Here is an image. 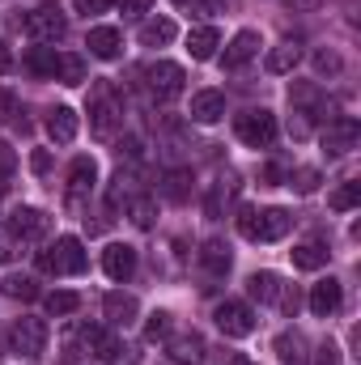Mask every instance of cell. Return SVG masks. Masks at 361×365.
I'll list each match as a JSON object with an SVG mask.
<instances>
[{"label":"cell","instance_id":"obj_1","mask_svg":"<svg viewBox=\"0 0 361 365\" xmlns=\"http://www.w3.org/2000/svg\"><path fill=\"white\" fill-rule=\"evenodd\" d=\"M289 225H293V217L285 208H264V212L243 208V217H238V234L251 242H280L289 234Z\"/></svg>","mask_w":361,"mask_h":365},{"label":"cell","instance_id":"obj_2","mask_svg":"<svg viewBox=\"0 0 361 365\" xmlns=\"http://www.w3.org/2000/svg\"><path fill=\"white\" fill-rule=\"evenodd\" d=\"M39 268L47 276H77L90 268V255H86V247H81V238H73V234H64V238H56V247L51 251H43L39 255Z\"/></svg>","mask_w":361,"mask_h":365},{"label":"cell","instance_id":"obj_3","mask_svg":"<svg viewBox=\"0 0 361 365\" xmlns=\"http://www.w3.org/2000/svg\"><path fill=\"white\" fill-rule=\"evenodd\" d=\"M234 132H238V140L243 145H251V149H268L272 140H276V115L272 110H243L238 119H234Z\"/></svg>","mask_w":361,"mask_h":365},{"label":"cell","instance_id":"obj_4","mask_svg":"<svg viewBox=\"0 0 361 365\" xmlns=\"http://www.w3.org/2000/svg\"><path fill=\"white\" fill-rule=\"evenodd\" d=\"M213 319H217V327H221L225 336H234V340H243V336L255 331V310H251L247 302H234V297H225V302L213 310Z\"/></svg>","mask_w":361,"mask_h":365},{"label":"cell","instance_id":"obj_5","mask_svg":"<svg viewBox=\"0 0 361 365\" xmlns=\"http://www.w3.org/2000/svg\"><path fill=\"white\" fill-rule=\"evenodd\" d=\"M9 340H13V349L21 357H39L47 349V323L43 319H17L13 331H9Z\"/></svg>","mask_w":361,"mask_h":365},{"label":"cell","instance_id":"obj_6","mask_svg":"<svg viewBox=\"0 0 361 365\" xmlns=\"http://www.w3.org/2000/svg\"><path fill=\"white\" fill-rule=\"evenodd\" d=\"M26 30H30L34 38H43V43H56V38H64L68 21H64V13H60L56 4H43V9H34V13H26Z\"/></svg>","mask_w":361,"mask_h":365},{"label":"cell","instance_id":"obj_7","mask_svg":"<svg viewBox=\"0 0 361 365\" xmlns=\"http://www.w3.org/2000/svg\"><path fill=\"white\" fill-rule=\"evenodd\" d=\"M149 90L153 98H162V102H171V98H179L183 93V68L179 64H171V60H158V64H149Z\"/></svg>","mask_w":361,"mask_h":365},{"label":"cell","instance_id":"obj_8","mask_svg":"<svg viewBox=\"0 0 361 365\" xmlns=\"http://www.w3.org/2000/svg\"><path fill=\"white\" fill-rule=\"evenodd\" d=\"M357 136H361L357 119L340 115V119H332V123H327V132H323V149H327L332 158H345V153L357 145Z\"/></svg>","mask_w":361,"mask_h":365},{"label":"cell","instance_id":"obj_9","mask_svg":"<svg viewBox=\"0 0 361 365\" xmlns=\"http://www.w3.org/2000/svg\"><path fill=\"white\" fill-rule=\"evenodd\" d=\"M93 119H90V128H93V136H115V128L123 123V110H119V102L111 98V93H98V102H93V110H90Z\"/></svg>","mask_w":361,"mask_h":365},{"label":"cell","instance_id":"obj_10","mask_svg":"<svg viewBox=\"0 0 361 365\" xmlns=\"http://www.w3.org/2000/svg\"><path fill=\"white\" fill-rule=\"evenodd\" d=\"M86 344H90V353L98 357V361L106 365H123V340L119 336H111V331H102V327H86Z\"/></svg>","mask_w":361,"mask_h":365},{"label":"cell","instance_id":"obj_11","mask_svg":"<svg viewBox=\"0 0 361 365\" xmlns=\"http://www.w3.org/2000/svg\"><path fill=\"white\" fill-rule=\"evenodd\" d=\"M340 280L336 276H327V280H319L315 289H310V314L315 319H332L336 310H340Z\"/></svg>","mask_w":361,"mask_h":365},{"label":"cell","instance_id":"obj_12","mask_svg":"<svg viewBox=\"0 0 361 365\" xmlns=\"http://www.w3.org/2000/svg\"><path fill=\"white\" fill-rule=\"evenodd\" d=\"M102 314L111 319V327H128V323H136L141 302H136L132 293H106V297H102Z\"/></svg>","mask_w":361,"mask_h":365},{"label":"cell","instance_id":"obj_13","mask_svg":"<svg viewBox=\"0 0 361 365\" xmlns=\"http://www.w3.org/2000/svg\"><path fill=\"white\" fill-rule=\"evenodd\" d=\"M102 268H106V276H111V280H132V272H136V247H128V242L106 247Z\"/></svg>","mask_w":361,"mask_h":365},{"label":"cell","instance_id":"obj_14","mask_svg":"<svg viewBox=\"0 0 361 365\" xmlns=\"http://www.w3.org/2000/svg\"><path fill=\"white\" fill-rule=\"evenodd\" d=\"M9 230H13L17 238H43V234L51 230V217L39 212V208H17V212L9 217Z\"/></svg>","mask_w":361,"mask_h":365},{"label":"cell","instance_id":"obj_15","mask_svg":"<svg viewBox=\"0 0 361 365\" xmlns=\"http://www.w3.org/2000/svg\"><path fill=\"white\" fill-rule=\"evenodd\" d=\"M191 119L195 123H221L225 119V98L217 90H200L191 98Z\"/></svg>","mask_w":361,"mask_h":365},{"label":"cell","instance_id":"obj_16","mask_svg":"<svg viewBox=\"0 0 361 365\" xmlns=\"http://www.w3.org/2000/svg\"><path fill=\"white\" fill-rule=\"evenodd\" d=\"M255 51H260V34H255V30H238V34H234V43L225 47L221 64H225V68H243Z\"/></svg>","mask_w":361,"mask_h":365},{"label":"cell","instance_id":"obj_17","mask_svg":"<svg viewBox=\"0 0 361 365\" xmlns=\"http://www.w3.org/2000/svg\"><path fill=\"white\" fill-rule=\"evenodd\" d=\"M47 136H51L56 145H73V140H77V110H73V106H56V110L47 115Z\"/></svg>","mask_w":361,"mask_h":365},{"label":"cell","instance_id":"obj_18","mask_svg":"<svg viewBox=\"0 0 361 365\" xmlns=\"http://www.w3.org/2000/svg\"><path fill=\"white\" fill-rule=\"evenodd\" d=\"M86 47H90V56H98V60H115L119 47H123V38H119L115 26H93L90 38H86Z\"/></svg>","mask_w":361,"mask_h":365},{"label":"cell","instance_id":"obj_19","mask_svg":"<svg viewBox=\"0 0 361 365\" xmlns=\"http://www.w3.org/2000/svg\"><path fill=\"white\" fill-rule=\"evenodd\" d=\"M166 353H171V361L175 365H200L204 361V340L191 331V336H175L171 344H166Z\"/></svg>","mask_w":361,"mask_h":365},{"label":"cell","instance_id":"obj_20","mask_svg":"<svg viewBox=\"0 0 361 365\" xmlns=\"http://www.w3.org/2000/svg\"><path fill=\"white\" fill-rule=\"evenodd\" d=\"M175 34H179V30H175V21H171V17H149V21L141 26V34H136V38H141L145 47H166V43H175Z\"/></svg>","mask_w":361,"mask_h":365},{"label":"cell","instance_id":"obj_21","mask_svg":"<svg viewBox=\"0 0 361 365\" xmlns=\"http://www.w3.org/2000/svg\"><path fill=\"white\" fill-rule=\"evenodd\" d=\"M217 47H221V34H217L213 26H200V30L187 34V51H191V60H213Z\"/></svg>","mask_w":361,"mask_h":365},{"label":"cell","instance_id":"obj_22","mask_svg":"<svg viewBox=\"0 0 361 365\" xmlns=\"http://www.w3.org/2000/svg\"><path fill=\"white\" fill-rule=\"evenodd\" d=\"M93 179H98L93 158H77V162L68 166V195H73V200H81V195L93 187Z\"/></svg>","mask_w":361,"mask_h":365},{"label":"cell","instance_id":"obj_23","mask_svg":"<svg viewBox=\"0 0 361 365\" xmlns=\"http://www.w3.org/2000/svg\"><path fill=\"white\" fill-rule=\"evenodd\" d=\"M298 60H302V47H298V43H280V47H272V51H268V60H264V64H268L272 77H285V73H293V68H298Z\"/></svg>","mask_w":361,"mask_h":365},{"label":"cell","instance_id":"obj_24","mask_svg":"<svg viewBox=\"0 0 361 365\" xmlns=\"http://www.w3.org/2000/svg\"><path fill=\"white\" fill-rule=\"evenodd\" d=\"M200 264H204L213 276H225L230 272V247H225L221 238H208V242L200 247Z\"/></svg>","mask_w":361,"mask_h":365},{"label":"cell","instance_id":"obj_25","mask_svg":"<svg viewBox=\"0 0 361 365\" xmlns=\"http://www.w3.org/2000/svg\"><path fill=\"white\" fill-rule=\"evenodd\" d=\"M272 349H276V357L285 365H302L306 361V340L298 336V331H280L276 340H272Z\"/></svg>","mask_w":361,"mask_h":365},{"label":"cell","instance_id":"obj_26","mask_svg":"<svg viewBox=\"0 0 361 365\" xmlns=\"http://www.w3.org/2000/svg\"><path fill=\"white\" fill-rule=\"evenodd\" d=\"M289 259H293V268L315 272V268H323V264H327V251H323L319 242H298V247L289 251Z\"/></svg>","mask_w":361,"mask_h":365},{"label":"cell","instance_id":"obj_27","mask_svg":"<svg viewBox=\"0 0 361 365\" xmlns=\"http://www.w3.org/2000/svg\"><path fill=\"white\" fill-rule=\"evenodd\" d=\"M247 293L255 297V302H276L280 297V276L276 272H255L247 280Z\"/></svg>","mask_w":361,"mask_h":365},{"label":"cell","instance_id":"obj_28","mask_svg":"<svg viewBox=\"0 0 361 365\" xmlns=\"http://www.w3.org/2000/svg\"><path fill=\"white\" fill-rule=\"evenodd\" d=\"M4 293L17 297V302H34V297H39V284H34V276L13 272V276H4Z\"/></svg>","mask_w":361,"mask_h":365},{"label":"cell","instance_id":"obj_29","mask_svg":"<svg viewBox=\"0 0 361 365\" xmlns=\"http://www.w3.org/2000/svg\"><path fill=\"white\" fill-rule=\"evenodd\" d=\"M162 191H166L175 204H183V200L191 195V170H166V179H162Z\"/></svg>","mask_w":361,"mask_h":365},{"label":"cell","instance_id":"obj_30","mask_svg":"<svg viewBox=\"0 0 361 365\" xmlns=\"http://www.w3.org/2000/svg\"><path fill=\"white\" fill-rule=\"evenodd\" d=\"M56 64H60V56H56V51H47V47H34V51L26 56V68H30V73H39V77H56Z\"/></svg>","mask_w":361,"mask_h":365},{"label":"cell","instance_id":"obj_31","mask_svg":"<svg viewBox=\"0 0 361 365\" xmlns=\"http://www.w3.org/2000/svg\"><path fill=\"white\" fill-rule=\"evenodd\" d=\"M56 77H60L64 86H81V81H86V60H81V56H60Z\"/></svg>","mask_w":361,"mask_h":365},{"label":"cell","instance_id":"obj_32","mask_svg":"<svg viewBox=\"0 0 361 365\" xmlns=\"http://www.w3.org/2000/svg\"><path fill=\"white\" fill-rule=\"evenodd\" d=\"M357 200H361V182L349 179L345 187H336V191H332V200H327V204H332L336 212H349V208H357Z\"/></svg>","mask_w":361,"mask_h":365},{"label":"cell","instance_id":"obj_33","mask_svg":"<svg viewBox=\"0 0 361 365\" xmlns=\"http://www.w3.org/2000/svg\"><path fill=\"white\" fill-rule=\"evenodd\" d=\"M47 310H51L56 319L77 314V310H81V297H77V293H68V289H60V293H51V297H47Z\"/></svg>","mask_w":361,"mask_h":365},{"label":"cell","instance_id":"obj_34","mask_svg":"<svg viewBox=\"0 0 361 365\" xmlns=\"http://www.w3.org/2000/svg\"><path fill=\"white\" fill-rule=\"evenodd\" d=\"M166 336H171V314H166V310H153L149 323H145V340L158 344V340H166Z\"/></svg>","mask_w":361,"mask_h":365},{"label":"cell","instance_id":"obj_35","mask_svg":"<svg viewBox=\"0 0 361 365\" xmlns=\"http://www.w3.org/2000/svg\"><path fill=\"white\" fill-rule=\"evenodd\" d=\"M340 68H345V60H340V56H336L332 47H323V51H315V73H319V77H336Z\"/></svg>","mask_w":361,"mask_h":365},{"label":"cell","instance_id":"obj_36","mask_svg":"<svg viewBox=\"0 0 361 365\" xmlns=\"http://www.w3.org/2000/svg\"><path fill=\"white\" fill-rule=\"evenodd\" d=\"M128 212H132V221H136L141 230H149V225H153V212H158V208H153V200H149V195H136Z\"/></svg>","mask_w":361,"mask_h":365},{"label":"cell","instance_id":"obj_37","mask_svg":"<svg viewBox=\"0 0 361 365\" xmlns=\"http://www.w3.org/2000/svg\"><path fill=\"white\" fill-rule=\"evenodd\" d=\"M289 187H293L298 195H310V191H319V170H310V166H306V170H298V175L289 179Z\"/></svg>","mask_w":361,"mask_h":365},{"label":"cell","instance_id":"obj_38","mask_svg":"<svg viewBox=\"0 0 361 365\" xmlns=\"http://www.w3.org/2000/svg\"><path fill=\"white\" fill-rule=\"evenodd\" d=\"M289 102H293V106H323V98H319L315 86H293V90H289Z\"/></svg>","mask_w":361,"mask_h":365},{"label":"cell","instance_id":"obj_39","mask_svg":"<svg viewBox=\"0 0 361 365\" xmlns=\"http://www.w3.org/2000/svg\"><path fill=\"white\" fill-rule=\"evenodd\" d=\"M179 4L191 13V17H213V13H221V4H217V0H179Z\"/></svg>","mask_w":361,"mask_h":365},{"label":"cell","instance_id":"obj_40","mask_svg":"<svg viewBox=\"0 0 361 365\" xmlns=\"http://www.w3.org/2000/svg\"><path fill=\"white\" fill-rule=\"evenodd\" d=\"M30 170H34V175H47V170H51V153H47V149H34V153H30Z\"/></svg>","mask_w":361,"mask_h":365},{"label":"cell","instance_id":"obj_41","mask_svg":"<svg viewBox=\"0 0 361 365\" xmlns=\"http://www.w3.org/2000/svg\"><path fill=\"white\" fill-rule=\"evenodd\" d=\"M315 365H340V349L327 340V344H319V357H315Z\"/></svg>","mask_w":361,"mask_h":365},{"label":"cell","instance_id":"obj_42","mask_svg":"<svg viewBox=\"0 0 361 365\" xmlns=\"http://www.w3.org/2000/svg\"><path fill=\"white\" fill-rule=\"evenodd\" d=\"M111 4H115V0H77V9H81L86 17H98V13H106Z\"/></svg>","mask_w":361,"mask_h":365},{"label":"cell","instance_id":"obj_43","mask_svg":"<svg viewBox=\"0 0 361 365\" xmlns=\"http://www.w3.org/2000/svg\"><path fill=\"white\" fill-rule=\"evenodd\" d=\"M289 132H293L298 140H302V136H310V123H306V115H302V110H293V119H289Z\"/></svg>","mask_w":361,"mask_h":365},{"label":"cell","instance_id":"obj_44","mask_svg":"<svg viewBox=\"0 0 361 365\" xmlns=\"http://www.w3.org/2000/svg\"><path fill=\"white\" fill-rule=\"evenodd\" d=\"M13 166H17V153L0 140V175H13Z\"/></svg>","mask_w":361,"mask_h":365},{"label":"cell","instance_id":"obj_45","mask_svg":"<svg viewBox=\"0 0 361 365\" xmlns=\"http://www.w3.org/2000/svg\"><path fill=\"white\" fill-rule=\"evenodd\" d=\"M119 153H128V158H141V140H136V136L119 140Z\"/></svg>","mask_w":361,"mask_h":365},{"label":"cell","instance_id":"obj_46","mask_svg":"<svg viewBox=\"0 0 361 365\" xmlns=\"http://www.w3.org/2000/svg\"><path fill=\"white\" fill-rule=\"evenodd\" d=\"M153 0H123V13H145Z\"/></svg>","mask_w":361,"mask_h":365},{"label":"cell","instance_id":"obj_47","mask_svg":"<svg viewBox=\"0 0 361 365\" xmlns=\"http://www.w3.org/2000/svg\"><path fill=\"white\" fill-rule=\"evenodd\" d=\"M285 179V170L280 166H264V182H280Z\"/></svg>","mask_w":361,"mask_h":365},{"label":"cell","instance_id":"obj_48","mask_svg":"<svg viewBox=\"0 0 361 365\" xmlns=\"http://www.w3.org/2000/svg\"><path fill=\"white\" fill-rule=\"evenodd\" d=\"M289 4H293V9H319L323 0H289Z\"/></svg>","mask_w":361,"mask_h":365},{"label":"cell","instance_id":"obj_49","mask_svg":"<svg viewBox=\"0 0 361 365\" xmlns=\"http://www.w3.org/2000/svg\"><path fill=\"white\" fill-rule=\"evenodd\" d=\"M9 64H13V60H9V51L0 47V73H9Z\"/></svg>","mask_w":361,"mask_h":365},{"label":"cell","instance_id":"obj_50","mask_svg":"<svg viewBox=\"0 0 361 365\" xmlns=\"http://www.w3.org/2000/svg\"><path fill=\"white\" fill-rule=\"evenodd\" d=\"M4 187H9V182H4V175H0V195H4Z\"/></svg>","mask_w":361,"mask_h":365},{"label":"cell","instance_id":"obj_51","mask_svg":"<svg viewBox=\"0 0 361 365\" xmlns=\"http://www.w3.org/2000/svg\"><path fill=\"white\" fill-rule=\"evenodd\" d=\"M238 365H247V361H238Z\"/></svg>","mask_w":361,"mask_h":365}]
</instances>
